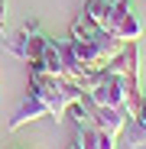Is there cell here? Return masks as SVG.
I'll use <instances>...</instances> for the list:
<instances>
[{"label": "cell", "mask_w": 146, "mask_h": 149, "mask_svg": "<svg viewBox=\"0 0 146 149\" xmlns=\"http://www.w3.org/2000/svg\"><path fill=\"white\" fill-rule=\"evenodd\" d=\"M85 97L97 107H120L127 110V117H133L140 110V81L104 68L91 74V81L85 84Z\"/></svg>", "instance_id": "cell-1"}, {"label": "cell", "mask_w": 146, "mask_h": 149, "mask_svg": "<svg viewBox=\"0 0 146 149\" xmlns=\"http://www.w3.org/2000/svg\"><path fill=\"white\" fill-rule=\"evenodd\" d=\"M29 91H33L39 101L45 104L49 117H55V120H59V117H65V113H68V107L85 97L81 84L68 81V78H55V74L42 71L39 65H29Z\"/></svg>", "instance_id": "cell-2"}, {"label": "cell", "mask_w": 146, "mask_h": 149, "mask_svg": "<svg viewBox=\"0 0 146 149\" xmlns=\"http://www.w3.org/2000/svg\"><path fill=\"white\" fill-rule=\"evenodd\" d=\"M107 33L117 36L120 42H136L143 36V19L133 10L130 0H110V13H107Z\"/></svg>", "instance_id": "cell-3"}, {"label": "cell", "mask_w": 146, "mask_h": 149, "mask_svg": "<svg viewBox=\"0 0 146 149\" xmlns=\"http://www.w3.org/2000/svg\"><path fill=\"white\" fill-rule=\"evenodd\" d=\"M88 101V97H85ZM88 113H91V123L94 127H101V130H107V133H124L127 130V110H120V107H97V104H91L88 101Z\"/></svg>", "instance_id": "cell-4"}, {"label": "cell", "mask_w": 146, "mask_h": 149, "mask_svg": "<svg viewBox=\"0 0 146 149\" xmlns=\"http://www.w3.org/2000/svg\"><path fill=\"white\" fill-rule=\"evenodd\" d=\"M78 149H117V136L94 127V123H78V136H75Z\"/></svg>", "instance_id": "cell-5"}, {"label": "cell", "mask_w": 146, "mask_h": 149, "mask_svg": "<svg viewBox=\"0 0 146 149\" xmlns=\"http://www.w3.org/2000/svg\"><path fill=\"white\" fill-rule=\"evenodd\" d=\"M39 117H49V110H45V104L39 101L33 91H26L23 104H20V107H16V113L10 117V130H20L23 123H33V120H39Z\"/></svg>", "instance_id": "cell-6"}, {"label": "cell", "mask_w": 146, "mask_h": 149, "mask_svg": "<svg viewBox=\"0 0 146 149\" xmlns=\"http://www.w3.org/2000/svg\"><path fill=\"white\" fill-rule=\"evenodd\" d=\"M91 23H97L101 29H107V13H110V0H88L85 10H81Z\"/></svg>", "instance_id": "cell-7"}, {"label": "cell", "mask_w": 146, "mask_h": 149, "mask_svg": "<svg viewBox=\"0 0 146 149\" xmlns=\"http://www.w3.org/2000/svg\"><path fill=\"white\" fill-rule=\"evenodd\" d=\"M127 149H146V127H127Z\"/></svg>", "instance_id": "cell-8"}, {"label": "cell", "mask_w": 146, "mask_h": 149, "mask_svg": "<svg viewBox=\"0 0 146 149\" xmlns=\"http://www.w3.org/2000/svg\"><path fill=\"white\" fill-rule=\"evenodd\" d=\"M7 26V0H0V33H3Z\"/></svg>", "instance_id": "cell-9"}, {"label": "cell", "mask_w": 146, "mask_h": 149, "mask_svg": "<svg viewBox=\"0 0 146 149\" xmlns=\"http://www.w3.org/2000/svg\"><path fill=\"white\" fill-rule=\"evenodd\" d=\"M68 149H78V146H75V143H71V146H68Z\"/></svg>", "instance_id": "cell-10"}]
</instances>
